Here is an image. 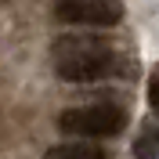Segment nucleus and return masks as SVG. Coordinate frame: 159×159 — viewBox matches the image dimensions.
Masks as SVG:
<instances>
[{"mask_svg":"<svg viewBox=\"0 0 159 159\" xmlns=\"http://www.w3.org/2000/svg\"><path fill=\"white\" fill-rule=\"evenodd\" d=\"M119 65L109 40L98 36H58L54 40V72L69 83H94L112 76Z\"/></svg>","mask_w":159,"mask_h":159,"instance_id":"f257e3e1","label":"nucleus"},{"mask_svg":"<svg viewBox=\"0 0 159 159\" xmlns=\"http://www.w3.org/2000/svg\"><path fill=\"white\" fill-rule=\"evenodd\" d=\"M58 127L76 138H112L127 127V112L119 105H83V109H65L58 116Z\"/></svg>","mask_w":159,"mask_h":159,"instance_id":"f03ea898","label":"nucleus"},{"mask_svg":"<svg viewBox=\"0 0 159 159\" xmlns=\"http://www.w3.org/2000/svg\"><path fill=\"white\" fill-rule=\"evenodd\" d=\"M58 22H69V25H119L123 18V4L119 0H58L54 11H51Z\"/></svg>","mask_w":159,"mask_h":159,"instance_id":"7ed1b4c3","label":"nucleus"},{"mask_svg":"<svg viewBox=\"0 0 159 159\" xmlns=\"http://www.w3.org/2000/svg\"><path fill=\"white\" fill-rule=\"evenodd\" d=\"M43 159H105V152L90 141H69V145H54L47 148Z\"/></svg>","mask_w":159,"mask_h":159,"instance_id":"20e7f679","label":"nucleus"},{"mask_svg":"<svg viewBox=\"0 0 159 159\" xmlns=\"http://www.w3.org/2000/svg\"><path fill=\"white\" fill-rule=\"evenodd\" d=\"M134 156L138 159H156L159 156V130H145V138L134 145Z\"/></svg>","mask_w":159,"mask_h":159,"instance_id":"39448f33","label":"nucleus"},{"mask_svg":"<svg viewBox=\"0 0 159 159\" xmlns=\"http://www.w3.org/2000/svg\"><path fill=\"white\" fill-rule=\"evenodd\" d=\"M148 101H152V109L159 112V69H156V76H152V83H148Z\"/></svg>","mask_w":159,"mask_h":159,"instance_id":"423d86ee","label":"nucleus"}]
</instances>
